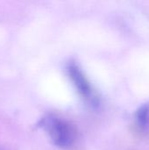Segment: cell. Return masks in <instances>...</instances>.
I'll return each mask as SVG.
<instances>
[{"instance_id": "1", "label": "cell", "mask_w": 149, "mask_h": 150, "mask_svg": "<svg viewBox=\"0 0 149 150\" xmlns=\"http://www.w3.org/2000/svg\"><path fill=\"white\" fill-rule=\"evenodd\" d=\"M39 125L45 130L54 144L61 149H69L77 141L78 133L76 126L61 116L49 114L45 116Z\"/></svg>"}, {"instance_id": "3", "label": "cell", "mask_w": 149, "mask_h": 150, "mask_svg": "<svg viewBox=\"0 0 149 150\" xmlns=\"http://www.w3.org/2000/svg\"><path fill=\"white\" fill-rule=\"evenodd\" d=\"M135 125L141 133L149 131V105L141 106L135 113Z\"/></svg>"}, {"instance_id": "4", "label": "cell", "mask_w": 149, "mask_h": 150, "mask_svg": "<svg viewBox=\"0 0 149 150\" xmlns=\"http://www.w3.org/2000/svg\"><path fill=\"white\" fill-rule=\"evenodd\" d=\"M0 150H5V149H4L3 148H1V147H0Z\"/></svg>"}, {"instance_id": "2", "label": "cell", "mask_w": 149, "mask_h": 150, "mask_svg": "<svg viewBox=\"0 0 149 150\" xmlns=\"http://www.w3.org/2000/svg\"><path fill=\"white\" fill-rule=\"evenodd\" d=\"M68 73L83 99L92 108H98L100 105L98 96L79 66L70 62L68 66Z\"/></svg>"}]
</instances>
